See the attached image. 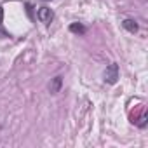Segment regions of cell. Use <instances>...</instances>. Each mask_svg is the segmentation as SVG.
Wrapping results in <instances>:
<instances>
[{"label": "cell", "mask_w": 148, "mask_h": 148, "mask_svg": "<svg viewBox=\"0 0 148 148\" xmlns=\"http://www.w3.org/2000/svg\"><path fill=\"white\" fill-rule=\"evenodd\" d=\"M70 32L71 33H77V35H84L87 32V28L82 25V23H71L70 25Z\"/></svg>", "instance_id": "8992f818"}, {"label": "cell", "mask_w": 148, "mask_h": 148, "mask_svg": "<svg viewBox=\"0 0 148 148\" xmlns=\"http://www.w3.org/2000/svg\"><path fill=\"white\" fill-rule=\"evenodd\" d=\"M146 120H148V115H146L145 106H141V108H139V113H138V115H131V122H132V124H136V125H138V127H141V129H145V127H146Z\"/></svg>", "instance_id": "3957f363"}, {"label": "cell", "mask_w": 148, "mask_h": 148, "mask_svg": "<svg viewBox=\"0 0 148 148\" xmlns=\"http://www.w3.org/2000/svg\"><path fill=\"white\" fill-rule=\"evenodd\" d=\"M2 19H4V7L0 5V38H7V37H11V35L2 28Z\"/></svg>", "instance_id": "52a82bcc"}, {"label": "cell", "mask_w": 148, "mask_h": 148, "mask_svg": "<svg viewBox=\"0 0 148 148\" xmlns=\"http://www.w3.org/2000/svg\"><path fill=\"white\" fill-rule=\"evenodd\" d=\"M122 26H124V30H127L129 33H136V32H138V23H136L134 19H131V18L124 19V21H122Z\"/></svg>", "instance_id": "5b68a950"}, {"label": "cell", "mask_w": 148, "mask_h": 148, "mask_svg": "<svg viewBox=\"0 0 148 148\" xmlns=\"http://www.w3.org/2000/svg\"><path fill=\"white\" fill-rule=\"evenodd\" d=\"M37 18H38L40 23L49 25V23H52V19H54V12H52V9H49V7H38Z\"/></svg>", "instance_id": "7a4b0ae2"}, {"label": "cell", "mask_w": 148, "mask_h": 148, "mask_svg": "<svg viewBox=\"0 0 148 148\" xmlns=\"http://www.w3.org/2000/svg\"><path fill=\"white\" fill-rule=\"evenodd\" d=\"M103 77H105V82L106 84H110V86L117 84L119 82V64L117 63H110L106 66L105 73H103Z\"/></svg>", "instance_id": "6da1fadb"}, {"label": "cell", "mask_w": 148, "mask_h": 148, "mask_svg": "<svg viewBox=\"0 0 148 148\" xmlns=\"http://www.w3.org/2000/svg\"><path fill=\"white\" fill-rule=\"evenodd\" d=\"M61 86H63V77H61V75L54 77V79H52V82L49 84V91H51V94H56V92H59Z\"/></svg>", "instance_id": "277c9868"}]
</instances>
